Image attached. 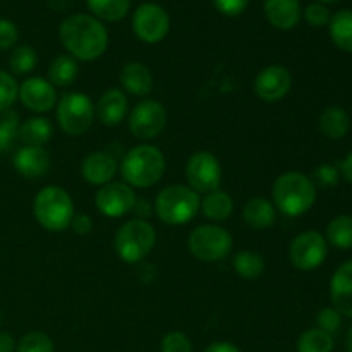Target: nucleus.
Instances as JSON below:
<instances>
[{
    "label": "nucleus",
    "instance_id": "1",
    "mask_svg": "<svg viewBox=\"0 0 352 352\" xmlns=\"http://www.w3.org/2000/svg\"><path fill=\"white\" fill-rule=\"evenodd\" d=\"M58 38L76 60L91 62L102 57L109 47L105 24L91 14H72L60 23Z\"/></svg>",
    "mask_w": 352,
    "mask_h": 352
},
{
    "label": "nucleus",
    "instance_id": "2",
    "mask_svg": "<svg viewBox=\"0 0 352 352\" xmlns=\"http://www.w3.org/2000/svg\"><path fill=\"white\" fill-rule=\"evenodd\" d=\"M274 206L287 217H299L309 212L316 201V188L311 179L298 170L284 172L272 186Z\"/></svg>",
    "mask_w": 352,
    "mask_h": 352
},
{
    "label": "nucleus",
    "instance_id": "3",
    "mask_svg": "<svg viewBox=\"0 0 352 352\" xmlns=\"http://www.w3.org/2000/svg\"><path fill=\"white\" fill-rule=\"evenodd\" d=\"M165 157L153 144H140L124 155L120 162V174L131 188L146 189L158 184L165 174Z\"/></svg>",
    "mask_w": 352,
    "mask_h": 352
},
{
    "label": "nucleus",
    "instance_id": "4",
    "mask_svg": "<svg viewBox=\"0 0 352 352\" xmlns=\"http://www.w3.org/2000/svg\"><path fill=\"white\" fill-rule=\"evenodd\" d=\"M33 213L36 222L50 232H62L71 227L74 219V203L60 186H47L34 196Z\"/></svg>",
    "mask_w": 352,
    "mask_h": 352
},
{
    "label": "nucleus",
    "instance_id": "5",
    "mask_svg": "<svg viewBox=\"0 0 352 352\" xmlns=\"http://www.w3.org/2000/svg\"><path fill=\"white\" fill-rule=\"evenodd\" d=\"M201 198L189 186L172 184L162 189L155 198V215L168 226H184L199 212Z\"/></svg>",
    "mask_w": 352,
    "mask_h": 352
},
{
    "label": "nucleus",
    "instance_id": "6",
    "mask_svg": "<svg viewBox=\"0 0 352 352\" xmlns=\"http://www.w3.org/2000/svg\"><path fill=\"white\" fill-rule=\"evenodd\" d=\"M157 243L155 227L148 220L133 219L119 227L113 237L117 256L126 263H140L151 253Z\"/></svg>",
    "mask_w": 352,
    "mask_h": 352
},
{
    "label": "nucleus",
    "instance_id": "7",
    "mask_svg": "<svg viewBox=\"0 0 352 352\" xmlns=\"http://www.w3.org/2000/svg\"><path fill=\"white\" fill-rule=\"evenodd\" d=\"M232 236L217 223L199 226L189 234L188 248L192 256L205 263H217L226 260L232 250Z\"/></svg>",
    "mask_w": 352,
    "mask_h": 352
},
{
    "label": "nucleus",
    "instance_id": "8",
    "mask_svg": "<svg viewBox=\"0 0 352 352\" xmlns=\"http://www.w3.org/2000/svg\"><path fill=\"white\" fill-rule=\"evenodd\" d=\"M95 119V105L85 93L71 91L60 96L57 103L58 127L67 136H82L88 133Z\"/></svg>",
    "mask_w": 352,
    "mask_h": 352
},
{
    "label": "nucleus",
    "instance_id": "9",
    "mask_svg": "<svg viewBox=\"0 0 352 352\" xmlns=\"http://www.w3.org/2000/svg\"><path fill=\"white\" fill-rule=\"evenodd\" d=\"M133 31L143 43L155 45L165 40L170 30V17L167 10L155 2H144L134 10Z\"/></svg>",
    "mask_w": 352,
    "mask_h": 352
},
{
    "label": "nucleus",
    "instance_id": "10",
    "mask_svg": "<svg viewBox=\"0 0 352 352\" xmlns=\"http://www.w3.org/2000/svg\"><path fill=\"white\" fill-rule=\"evenodd\" d=\"M186 181L192 191L208 192L220 189L222 182V167L219 158L210 151H196L186 164Z\"/></svg>",
    "mask_w": 352,
    "mask_h": 352
},
{
    "label": "nucleus",
    "instance_id": "11",
    "mask_svg": "<svg viewBox=\"0 0 352 352\" xmlns=\"http://www.w3.org/2000/svg\"><path fill=\"white\" fill-rule=\"evenodd\" d=\"M329 254L325 236L316 230H306L296 236L289 246V260L298 270L311 272L322 267Z\"/></svg>",
    "mask_w": 352,
    "mask_h": 352
},
{
    "label": "nucleus",
    "instance_id": "12",
    "mask_svg": "<svg viewBox=\"0 0 352 352\" xmlns=\"http://www.w3.org/2000/svg\"><path fill=\"white\" fill-rule=\"evenodd\" d=\"M127 126L138 140H155L167 126V110L157 100H143L131 110Z\"/></svg>",
    "mask_w": 352,
    "mask_h": 352
},
{
    "label": "nucleus",
    "instance_id": "13",
    "mask_svg": "<svg viewBox=\"0 0 352 352\" xmlns=\"http://www.w3.org/2000/svg\"><path fill=\"white\" fill-rule=\"evenodd\" d=\"M138 196L126 182H109L96 191L95 205L102 215L117 219L131 213L136 206Z\"/></svg>",
    "mask_w": 352,
    "mask_h": 352
},
{
    "label": "nucleus",
    "instance_id": "14",
    "mask_svg": "<svg viewBox=\"0 0 352 352\" xmlns=\"http://www.w3.org/2000/svg\"><path fill=\"white\" fill-rule=\"evenodd\" d=\"M292 76L287 67L280 64H274L265 67L254 79V95L263 102H278L285 98L291 91Z\"/></svg>",
    "mask_w": 352,
    "mask_h": 352
},
{
    "label": "nucleus",
    "instance_id": "15",
    "mask_svg": "<svg viewBox=\"0 0 352 352\" xmlns=\"http://www.w3.org/2000/svg\"><path fill=\"white\" fill-rule=\"evenodd\" d=\"M17 98L31 112L45 113L54 109L57 103V91L48 79L34 76V78H28L26 81H23V85L19 86Z\"/></svg>",
    "mask_w": 352,
    "mask_h": 352
},
{
    "label": "nucleus",
    "instance_id": "16",
    "mask_svg": "<svg viewBox=\"0 0 352 352\" xmlns=\"http://www.w3.org/2000/svg\"><path fill=\"white\" fill-rule=\"evenodd\" d=\"M119 165L117 160L110 153L105 151H95L89 153L81 164V175L88 184L91 186H105L113 181L117 175Z\"/></svg>",
    "mask_w": 352,
    "mask_h": 352
},
{
    "label": "nucleus",
    "instance_id": "17",
    "mask_svg": "<svg viewBox=\"0 0 352 352\" xmlns=\"http://www.w3.org/2000/svg\"><path fill=\"white\" fill-rule=\"evenodd\" d=\"M129 112V102L122 89L110 88L102 93L95 105V113L103 126H119Z\"/></svg>",
    "mask_w": 352,
    "mask_h": 352
},
{
    "label": "nucleus",
    "instance_id": "18",
    "mask_svg": "<svg viewBox=\"0 0 352 352\" xmlns=\"http://www.w3.org/2000/svg\"><path fill=\"white\" fill-rule=\"evenodd\" d=\"M330 301L342 316L352 318V261L340 265L330 280Z\"/></svg>",
    "mask_w": 352,
    "mask_h": 352
},
{
    "label": "nucleus",
    "instance_id": "19",
    "mask_svg": "<svg viewBox=\"0 0 352 352\" xmlns=\"http://www.w3.org/2000/svg\"><path fill=\"white\" fill-rule=\"evenodd\" d=\"M14 168L24 179H40L50 168V155L43 146H23L14 155Z\"/></svg>",
    "mask_w": 352,
    "mask_h": 352
},
{
    "label": "nucleus",
    "instance_id": "20",
    "mask_svg": "<svg viewBox=\"0 0 352 352\" xmlns=\"http://www.w3.org/2000/svg\"><path fill=\"white\" fill-rule=\"evenodd\" d=\"M263 12L268 23L282 31L294 30L302 16L299 0H265Z\"/></svg>",
    "mask_w": 352,
    "mask_h": 352
},
{
    "label": "nucleus",
    "instance_id": "21",
    "mask_svg": "<svg viewBox=\"0 0 352 352\" xmlns=\"http://www.w3.org/2000/svg\"><path fill=\"white\" fill-rule=\"evenodd\" d=\"M120 86L124 91L134 96H146L150 95L151 88H153V76L151 71L141 62H127L122 69H120Z\"/></svg>",
    "mask_w": 352,
    "mask_h": 352
},
{
    "label": "nucleus",
    "instance_id": "22",
    "mask_svg": "<svg viewBox=\"0 0 352 352\" xmlns=\"http://www.w3.org/2000/svg\"><path fill=\"white\" fill-rule=\"evenodd\" d=\"M243 219L253 229L265 230L277 222V212H275V206L270 199L256 196L244 205Z\"/></svg>",
    "mask_w": 352,
    "mask_h": 352
},
{
    "label": "nucleus",
    "instance_id": "23",
    "mask_svg": "<svg viewBox=\"0 0 352 352\" xmlns=\"http://www.w3.org/2000/svg\"><path fill=\"white\" fill-rule=\"evenodd\" d=\"M318 126L327 140H342L351 129V117L342 107H329L320 116Z\"/></svg>",
    "mask_w": 352,
    "mask_h": 352
},
{
    "label": "nucleus",
    "instance_id": "24",
    "mask_svg": "<svg viewBox=\"0 0 352 352\" xmlns=\"http://www.w3.org/2000/svg\"><path fill=\"white\" fill-rule=\"evenodd\" d=\"M199 210L212 222H226L234 212V199L222 189L208 192L203 198Z\"/></svg>",
    "mask_w": 352,
    "mask_h": 352
},
{
    "label": "nucleus",
    "instance_id": "25",
    "mask_svg": "<svg viewBox=\"0 0 352 352\" xmlns=\"http://www.w3.org/2000/svg\"><path fill=\"white\" fill-rule=\"evenodd\" d=\"M79 65L78 60L71 55H58L50 62L47 71V79L54 86L58 88H67L78 79Z\"/></svg>",
    "mask_w": 352,
    "mask_h": 352
},
{
    "label": "nucleus",
    "instance_id": "26",
    "mask_svg": "<svg viewBox=\"0 0 352 352\" xmlns=\"http://www.w3.org/2000/svg\"><path fill=\"white\" fill-rule=\"evenodd\" d=\"M329 33L337 48L352 54V10L344 9L333 14L330 17Z\"/></svg>",
    "mask_w": 352,
    "mask_h": 352
},
{
    "label": "nucleus",
    "instance_id": "27",
    "mask_svg": "<svg viewBox=\"0 0 352 352\" xmlns=\"http://www.w3.org/2000/svg\"><path fill=\"white\" fill-rule=\"evenodd\" d=\"M54 136V127L47 117H31L19 127V138L26 146H45Z\"/></svg>",
    "mask_w": 352,
    "mask_h": 352
},
{
    "label": "nucleus",
    "instance_id": "28",
    "mask_svg": "<svg viewBox=\"0 0 352 352\" xmlns=\"http://www.w3.org/2000/svg\"><path fill=\"white\" fill-rule=\"evenodd\" d=\"M91 16L107 23L124 19L131 9V0H86Z\"/></svg>",
    "mask_w": 352,
    "mask_h": 352
},
{
    "label": "nucleus",
    "instance_id": "29",
    "mask_svg": "<svg viewBox=\"0 0 352 352\" xmlns=\"http://www.w3.org/2000/svg\"><path fill=\"white\" fill-rule=\"evenodd\" d=\"M327 244L336 250H352V217L339 215L327 226Z\"/></svg>",
    "mask_w": 352,
    "mask_h": 352
},
{
    "label": "nucleus",
    "instance_id": "30",
    "mask_svg": "<svg viewBox=\"0 0 352 352\" xmlns=\"http://www.w3.org/2000/svg\"><path fill=\"white\" fill-rule=\"evenodd\" d=\"M232 267L241 278L254 280L265 274V258L254 251H239L232 258Z\"/></svg>",
    "mask_w": 352,
    "mask_h": 352
},
{
    "label": "nucleus",
    "instance_id": "31",
    "mask_svg": "<svg viewBox=\"0 0 352 352\" xmlns=\"http://www.w3.org/2000/svg\"><path fill=\"white\" fill-rule=\"evenodd\" d=\"M333 337L320 329H308L299 336L298 352H332Z\"/></svg>",
    "mask_w": 352,
    "mask_h": 352
},
{
    "label": "nucleus",
    "instance_id": "32",
    "mask_svg": "<svg viewBox=\"0 0 352 352\" xmlns=\"http://www.w3.org/2000/svg\"><path fill=\"white\" fill-rule=\"evenodd\" d=\"M38 62L36 50L30 45H19L12 50L9 57V67L14 74L24 76L28 72H31L34 69Z\"/></svg>",
    "mask_w": 352,
    "mask_h": 352
},
{
    "label": "nucleus",
    "instance_id": "33",
    "mask_svg": "<svg viewBox=\"0 0 352 352\" xmlns=\"http://www.w3.org/2000/svg\"><path fill=\"white\" fill-rule=\"evenodd\" d=\"M19 116L12 110H6L0 117V153H6L12 148L19 138Z\"/></svg>",
    "mask_w": 352,
    "mask_h": 352
},
{
    "label": "nucleus",
    "instance_id": "34",
    "mask_svg": "<svg viewBox=\"0 0 352 352\" xmlns=\"http://www.w3.org/2000/svg\"><path fill=\"white\" fill-rule=\"evenodd\" d=\"M16 352H55V344L47 333L30 332L21 337Z\"/></svg>",
    "mask_w": 352,
    "mask_h": 352
},
{
    "label": "nucleus",
    "instance_id": "35",
    "mask_svg": "<svg viewBox=\"0 0 352 352\" xmlns=\"http://www.w3.org/2000/svg\"><path fill=\"white\" fill-rule=\"evenodd\" d=\"M19 86L16 79L6 71H0V112H6L12 107V103L17 100Z\"/></svg>",
    "mask_w": 352,
    "mask_h": 352
},
{
    "label": "nucleus",
    "instance_id": "36",
    "mask_svg": "<svg viewBox=\"0 0 352 352\" xmlns=\"http://www.w3.org/2000/svg\"><path fill=\"white\" fill-rule=\"evenodd\" d=\"M316 325H318L316 329L333 336L342 327V315L333 306H327V308L320 309L316 315Z\"/></svg>",
    "mask_w": 352,
    "mask_h": 352
},
{
    "label": "nucleus",
    "instance_id": "37",
    "mask_svg": "<svg viewBox=\"0 0 352 352\" xmlns=\"http://www.w3.org/2000/svg\"><path fill=\"white\" fill-rule=\"evenodd\" d=\"M162 352H192L191 339L186 336L184 332H168L167 336L162 339L160 344Z\"/></svg>",
    "mask_w": 352,
    "mask_h": 352
},
{
    "label": "nucleus",
    "instance_id": "38",
    "mask_svg": "<svg viewBox=\"0 0 352 352\" xmlns=\"http://www.w3.org/2000/svg\"><path fill=\"white\" fill-rule=\"evenodd\" d=\"M313 184H318L322 188H332V186H337L340 181V172L337 168V165H330V164H323L318 165L313 172Z\"/></svg>",
    "mask_w": 352,
    "mask_h": 352
},
{
    "label": "nucleus",
    "instance_id": "39",
    "mask_svg": "<svg viewBox=\"0 0 352 352\" xmlns=\"http://www.w3.org/2000/svg\"><path fill=\"white\" fill-rule=\"evenodd\" d=\"M330 17H332V14H330L329 7L323 6V3L313 2L305 9V19L309 26H315V28L329 26Z\"/></svg>",
    "mask_w": 352,
    "mask_h": 352
},
{
    "label": "nucleus",
    "instance_id": "40",
    "mask_svg": "<svg viewBox=\"0 0 352 352\" xmlns=\"http://www.w3.org/2000/svg\"><path fill=\"white\" fill-rule=\"evenodd\" d=\"M19 40L16 24L9 19H0V52H7Z\"/></svg>",
    "mask_w": 352,
    "mask_h": 352
},
{
    "label": "nucleus",
    "instance_id": "41",
    "mask_svg": "<svg viewBox=\"0 0 352 352\" xmlns=\"http://www.w3.org/2000/svg\"><path fill=\"white\" fill-rule=\"evenodd\" d=\"M213 6L223 16L236 17L248 9L250 0H213Z\"/></svg>",
    "mask_w": 352,
    "mask_h": 352
},
{
    "label": "nucleus",
    "instance_id": "42",
    "mask_svg": "<svg viewBox=\"0 0 352 352\" xmlns=\"http://www.w3.org/2000/svg\"><path fill=\"white\" fill-rule=\"evenodd\" d=\"M71 227L76 234L86 236V234L91 232L93 222L91 219H89V215H86V213H79V215H74V219H72L71 222Z\"/></svg>",
    "mask_w": 352,
    "mask_h": 352
},
{
    "label": "nucleus",
    "instance_id": "43",
    "mask_svg": "<svg viewBox=\"0 0 352 352\" xmlns=\"http://www.w3.org/2000/svg\"><path fill=\"white\" fill-rule=\"evenodd\" d=\"M337 168L340 172V177L352 184V151H349L342 160L337 162Z\"/></svg>",
    "mask_w": 352,
    "mask_h": 352
},
{
    "label": "nucleus",
    "instance_id": "44",
    "mask_svg": "<svg viewBox=\"0 0 352 352\" xmlns=\"http://www.w3.org/2000/svg\"><path fill=\"white\" fill-rule=\"evenodd\" d=\"M205 352H241V349L234 344L226 342V340H219V342H213L206 347Z\"/></svg>",
    "mask_w": 352,
    "mask_h": 352
},
{
    "label": "nucleus",
    "instance_id": "45",
    "mask_svg": "<svg viewBox=\"0 0 352 352\" xmlns=\"http://www.w3.org/2000/svg\"><path fill=\"white\" fill-rule=\"evenodd\" d=\"M16 340L9 332L0 330V352H16Z\"/></svg>",
    "mask_w": 352,
    "mask_h": 352
},
{
    "label": "nucleus",
    "instance_id": "46",
    "mask_svg": "<svg viewBox=\"0 0 352 352\" xmlns=\"http://www.w3.org/2000/svg\"><path fill=\"white\" fill-rule=\"evenodd\" d=\"M346 346H347V351L352 352V327L349 329V333H347V342H346Z\"/></svg>",
    "mask_w": 352,
    "mask_h": 352
},
{
    "label": "nucleus",
    "instance_id": "47",
    "mask_svg": "<svg viewBox=\"0 0 352 352\" xmlns=\"http://www.w3.org/2000/svg\"><path fill=\"white\" fill-rule=\"evenodd\" d=\"M318 3H323V6H330V3H339L340 0H316Z\"/></svg>",
    "mask_w": 352,
    "mask_h": 352
},
{
    "label": "nucleus",
    "instance_id": "48",
    "mask_svg": "<svg viewBox=\"0 0 352 352\" xmlns=\"http://www.w3.org/2000/svg\"><path fill=\"white\" fill-rule=\"evenodd\" d=\"M2 318H3V316H2V311H0V325H2Z\"/></svg>",
    "mask_w": 352,
    "mask_h": 352
}]
</instances>
